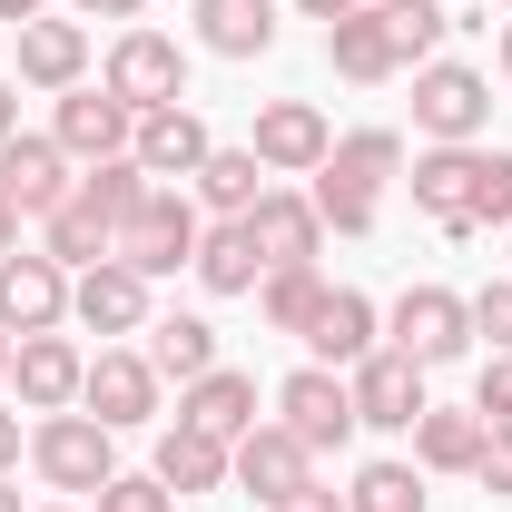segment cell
Instances as JSON below:
<instances>
[{"label": "cell", "mask_w": 512, "mask_h": 512, "mask_svg": "<svg viewBox=\"0 0 512 512\" xmlns=\"http://www.w3.org/2000/svg\"><path fill=\"white\" fill-rule=\"evenodd\" d=\"M394 168H404V138H394V128H355V138H335L325 168H316V217L335 227V237H365Z\"/></svg>", "instance_id": "6da1fadb"}, {"label": "cell", "mask_w": 512, "mask_h": 512, "mask_svg": "<svg viewBox=\"0 0 512 512\" xmlns=\"http://www.w3.org/2000/svg\"><path fill=\"white\" fill-rule=\"evenodd\" d=\"M30 463H40L50 493H99V483L119 473V434L69 404V414H40V424H30Z\"/></svg>", "instance_id": "7a4b0ae2"}, {"label": "cell", "mask_w": 512, "mask_h": 512, "mask_svg": "<svg viewBox=\"0 0 512 512\" xmlns=\"http://www.w3.org/2000/svg\"><path fill=\"white\" fill-rule=\"evenodd\" d=\"M384 345H394V355H414L424 375L453 365V355L473 345V296H453V286H404V296H394V316H384Z\"/></svg>", "instance_id": "3957f363"}, {"label": "cell", "mask_w": 512, "mask_h": 512, "mask_svg": "<svg viewBox=\"0 0 512 512\" xmlns=\"http://www.w3.org/2000/svg\"><path fill=\"white\" fill-rule=\"evenodd\" d=\"M483 119H493V79H483V69H463V60H424L414 69V128H424L434 148H473Z\"/></svg>", "instance_id": "277c9868"}, {"label": "cell", "mask_w": 512, "mask_h": 512, "mask_svg": "<svg viewBox=\"0 0 512 512\" xmlns=\"http://www.w3.org/2000/svg\"><path fill=\"white\" fill-rule=\"evenodd\" d=\"M197 237H207V227H197V197L188 188H158L119 227V247H109V256H119L128 276H178V266H197Z\"/></svg>", "instance_id": "5b68a950"}, {"label": "cell", "mask_w": 512, "mask_h": 512, "mask_svg": "<svg viewBox=\"0 0 512 512\" xmlns=\"http://www.w3.org/2000/svg\"><path fill=\"white\" fill-rule=\"evenodd\" d=\"M99 89H109V99H128V109L148 119V109L188 99V50H178L168 30H138V20H128L119 40H109V79H99Z\"/></svg>", "instance_id": "8992f818"}, {"label": "cell", "mask_w": 512, "mask_h": 512, "mask_svg": "<svg viewBox=\"0 0 512 512\" xmlns=\"http://www.w3.org/2000/svg\"><path fill=\"white\" fill-rule=\"evenodd\" d=\"M276 424H286L306 453H335L345 434H355V384L335 375V365H296V375L276 384Z\"/></svg>", "instance_id": "52a82bcc"}, {"label": "cell", "mask_w": 512, "mask_h": 512, "mask_svg": "<svg viewBox=\"0 0 512 512\" xmlns=\"http://www.w3.org/2000/svg\"><path fill=\"white\" fill-rule=\"evenodd\" d=\"M69 325V266L60 256H0V335H60Z\"/></svg>", "instance_id": "ba28073f"}, {"label": "cell", "mask_w": 512, "mask_h": 512, "mask_svg": "<svg viewBox=\"0 0 512 512\" xmlns=\"http://www.w3.org/2000/svg\"><path fill=\"white\" fill-rule=\"evenodd\" d=\"M79 414H99L109 434L148 424V414H158V365H148V355H128V345H99V355H89V375H79Z\"/></svg>", "instance_id": "9c48e42d"}, {"label": "cell", "mask_w": 512, "mask_h": 512, "mask_svg": "<svg viewBox=\"0 0 512 512\" xmlns=\"http://www.w3.org/2000/svg\"><path fill=\"white\" fill-rule=\"evenodd\" d=\"M256 168H266V178H316L325 168V148H335V128L316 119V109H306V99H266V109H256Z\"/></svg>", "instance_id": "30bf717a"}, {"label": "cell", "mask_w": 512, "mask_h": 512, "mask_svg": "<svg viewBox=\"0 0 512 512\" xmlns=\"http://www.w3.org/2000/svg\"><path fill=\"white\" fill-rule=\"evenodd\" d=\"M69 325H89V335H148V276H128L119 256L79 266L69 276Z\"/></svg>", "instance_id": "8fae6325"}, {"label": "cell", "mask_w": 512, "mask_h": 512, "mask_svg": "<svg viewBox=\"0 0 512 512\" xmlns=\"http://www.w3.org/2000/svg\"><path fill=\"white\" fill-rule=\"evenodd\" d=\"M227 483H237V493H256V503H276V493L316 483V453L296 444L286 424H247V434L227 444Z\"/></svg>", "instance_id": "7c38bea8"}, {"label": "cell", "mask_w": 512, "mask_h": 512, "mask_svg": "<svg viewBox=\"0 0 512 512\" xmlns=\"http://www.w3.org/2000/svg\"><path fill=\"white\" fill-rule=\"evenodd\" d=\"M345 384H355V424H375V434H414V414H424V365H414V355L375 345Z\"/></svg>", "instance_id": "4fadbf2b"}, {"label": "cell", "mask_w": 512, "mask_h": 512, "mask_svg": "<svg viewBox=\"0 0 512 512\" xmlns=\"http://www.w3.org/2000/svg\"><path fill=\"white\" fill-rule=\"evenodd\" d=\"M50 138H60L79 168H99V158H128L138 109H128V99H109V89H60V119H50Z\"/></svg>", "instance_id": "5bb4252c"}, {"label": "cell", "mask_w": 512, "mask_h": 512, "mask_svg": "<svg viewBox=\"0 0 512 512\" xmlns=\"http://www.w3.org/2000/svg\"><path fill=\"white\" fill-rule=\"evenodd\" d=\"M69 188H79V178H69V148H60V138H30V128H20V138H0V197H10L20 217L69 207Z\"/></svg>", "instance_id": "9a60e30c"}, {"label": "cell", "mask_w": 512, "mask_h": 512, "mask_svg": "<svg viewBox=\"0 0 512 512\" xmlns=\"http://www.w3.org/2000/svg\"><path fill=\"white\" fill-rule=\"evenodd\" d=\"M207 148H217V138H207V119H197L188 99H168V109H148V119H138V138H128V158H138V168H148L158 188H168V178L188 188L197 168H207Z\"/></svg>", "instance_id": "2e32d148"}, {"label": "cell", "mask_w": 512, "mask_h": 512, "mask_svg": "<svg viewBox=\"0 0 512 512\" xmlns=\"http://www.w3.org/2000/svg\"><path fill=\"white\" fill-rule=\"evenodd\" d=\"M79 375H89V355H79L69 335H20V345H10L20 414H69V404H79Z\"/></svg>", "instance_id": "e0dca14e"}, {"label": "cell", "mask_w": 512, "mask_h": 512, "mask_svg": "<svg viewBox=\"0 0 512 512\" xmlns=\"http://www.w3.org/2000/svg\"><path fill=\"white\" fill-rule=\"evenodd\" d=\"M247 237L266 266H316V237H325V217H316V197H296V188H266L247 207Z\"/></svg>", "instance_id": "ac0fdd59"}, {"label": "cell", "mask_w": 512, "mask_h": 512, "mask_svg": "<svg viewBox=\"0 0 512 512\" xmlns=\"http://www.w3.org/2000/svg\"><path fill=\"white\" fill-rule=\"evenodd\" d=\"M375 335H384V316L355 296V286H325V306H316V325H306V345H316V365H335V375H355L365 355H375Z\"/></svg>", "instance_id": "d6986e66"}, {"label": "cell", "mask_w": 512, "mask_h": 512, "mask_svg": "<svg viewBox=\"0 0 512 512\" xmlns=\"http://www.w3.org/2000/svg\"><path fill=\"white\" fill-rule=\"evenodd\" d=\"M178 424L217 434V444H237L247 424H266V414H256V375H237V365H207V375L178 394Z\"/></svg>", "instance_id": "ffe728a7"}, {"label": "cell", "mask_w": 512, "mask_h": 512, "mask_svg": "<svg viewBox=\"0 0 512 512\" xmlns=\"http://www.w3.org/2000/svg\"><path fill=\"white\" fill-rule=\"evenodd\" d=\"M473 178H483V148H424L414 158V207L463 237V207H473Z\"/></svg>", "instance_id": "44dd1931"}, {"label": "cell", "mask_w": 512, "mask_h": 512, "mask_svg": "<svg viewBox=\"0 0 512 512\" xmlns=\"http://www.w3.org/2000/svg\"><path fill=\"white\" fill-rule=\"evenodd\" d=\"M79 69H89V30L40 10V20L20 30V79H30V89H79Z\"/></svg>", "instance_id": "7402d4cb"}, {"label": "cell", "mask_w": 512, "mask_h": 512, "mask_svg": "<svg viewBox=\"0 0 512 512\" xmlns=\"http://www.w3.org/2000/svg\"><path fill=\"white\" fill-rule=\"evenodd\" d=\"M325 60H335V79H355V89H375V79H394V40H384V10H345V20H325Z\"/></svg>", "instance_id": "603a6c76"}, {"label": "cell", "mask_w": 512, "mask_h": 512, "mask_svg": "<svg viewBox=\"0 0 512 512\" xmlns=\"http://www.w3.org/2000/svg\"><path fill=\"white\" fill-rule=\"evenodd\" d=\"M414 463L424 473H473L483 463V414L473 404H424L414 414Z\"/></svg>", "instance_id": "cb8c5ba5"}, {"label": "cell", "mask_w": 512, "mask_h": 512, "mask_svg": "<svg viewBox=\"0 0 512 512\" xmlns=\"http://www.w3.org/2000/svg\"><path fill=\"white\" fill-rule=\"evenodd\" d=\"M197 50H217V60H266V50H276V10H266V0H197Z\"/></svg>", "instance_id": "d4e9b609"}, {"label": "cell", "mask_w": 512, "mask_h": 512, "mask_svg": "<svg viewBox=\"0 0 512 512\" xmlns=\"http://www.w3.org/2000/svg\"><path fill=\"white\" fill-rule=\"evenodd\" d=\"M256 276H266V256H256L247 217H217V227L197 237V286H207V296H256Z\"/></svg>", "instance_id": "484cf974"}, {"label": "cell", "mask_w": 512, "mask_h": 512, "mask_svg": "<svg viewBox=\"0 0 512 512\" xmlns=\"http://www.w3.org/2000/svg\"><path fill=\"white\" fill-rule=\"evenodd\" d=\"M148 473H158L168 493H217V483H227V444H217V434H197V424H168Z\"/></svg>", "instance_id": "4316f807"}, {"label": "cell", "mask_w": 512, "mask_h": 512, "mask_svg": "<svg viewBox=\"0 0 512 512\" xmlns=\"http://www.w3.org/2000/svg\"><path fill=\"white\" fill-rule=\"evenodd\" d=\"M197 207H217V217H247L256 197H266V168H256V148H207V168L188 178Z\"/></svg>", "instance_id": "83f0119b"}, {"label": "cell", "mask_w": 512, "mask_h": 512, "mask_svg": "<svg viewBox=\"0 0 512 512\" xmlns=\"http://www.w3.org/2000/svg\"><path fill=\"white\" fill-rule=\"evenodd\" d=\"M148 365H158V384L168 375L197 384L207 365H217V325L207 316H148Z\"/></svg>", "instance_id": "f1b7e54d"}, {"label": "cell", "mask_w": 512, "mask_h": 512, "mask_svg": "<svg viewBox=\"0 0 512 512\" xmlns=\"http://www.w3.org/2000/svg\"><path fill=\"white\" fill-rule=\"evenodd\" d=\"M316 306H325V276H316V266H266V276H256V316L276 325V335H306Z\"/></svg>", "instance_id": "f546056e"}, {"label": "cell", "mask_w": 512, "mask_h": 512, "mask_svg": "<svg viewBox=\"0 0 512 512\" xmlns=\"http://www.w3.org/2000/svg\"><path fill=\"white\" fill-rule=\"evenodd\" d=\"M40 227H50V247H40V256H60V266H99V256L119 247V227H109V217H99L79 188H69V207H50Z\"/></svg>", "instance_id": "4dcf8cb0"}, {"label": "cell", "mask_w": 512, "mask_h": 512, "mask_svg": "<svg viewBox=\"0 0 512 512\" xmlns=\"http://www.w3.org/2000/svg\"><path fill=\"white\" fill-rule=\"evenodd\" d=\"M375 10H384V40H394V60H404V69H424L434 50H444V30H453L444 0H375Z\"/></svg>", "instance_id": "1f68e13d"}, {"label": "cell", "mask_w": 512, "mask_h": 512, "mask_svg": "<svg viewBox=\"0 0 512 512\" xmlns=\"http://www.w3.org/2000/svg\"><path fill=\"white\" fill-rule=\"evenodd\" d=\"M79 197H89V207H99V217H109V227H128V217H138V207H148V197H158V178H148V168H138V158H99V168H89V178H79Z\"/></svg>", "instance_id": "d6a6232c"}, {"label": "cell", "mask_w": 512, "mask_h": 512, "mask_svg": "<svg viewBox=\"0 0 512 512\" xmlns=\"http://www.w3.org/2000/svg\"><path fill=\"white\" fill-rule=\"evenodd\" d=\"M434 493H424V463H365L355 473V493H345V512H424Z\"/></svg>", "instance_id": "836d02e7"}, {"label": "cell", "mask_w": 512, "mask_h": 512, "mask_svg": "<svg viewBox=\"0 0 512 512\" xmlns=\"http://www.w3.org/2000/svg\"><path fill=\"white\" fill-rule=\"evenodd\" d=\"M473 227H512V148H483V178H473V207H463V237Z\"/></svg>", "instance_id": "e575fe53"}, {"label": "cell", "mask_w": 512, "mask_h": 512, "mask_svg": "<svg viewBox=\"0 0 512 512\" xmlns=\"http://www.w3.org/2000/svg\"><path fill=\"white\" fill-rule=\"evenodd\" d=\"M168 503H178V493H168L158 473H109V483H99V512H168Z\"/></svg>", "instance_id": "d590c367"}, {"label": "cell", "mask_w": 512, "mask_h": 512, "mask_svg": "<svg viewBox=\"0 0 512 512\" xmlns=\"http://www.w3.org/2000/svg\"><path fill=\"white\" fill-rule=\"evenodd\" d=\"M473 335H493V355H512V276H493L473 296Z\"/></svg>", "instance_id": "8d00e7d4"}, {"label": "cell", "mask_w": 512, "mask_h": 512, "mask_svg": "<svg viewBox=\"0 0 512 512\" xmlns=\"http://www.w3.org/2000/svg\"><path fill=\"white\" fill-rule=\"evenodd\" d=\"M473 414H483V424H512V355H493V365L473 375Z\"/></svg>", "instance_id": "74e56055"}, {"label": "cell", "mask_w": 512, "mask_h": 512, "mask_svg": "<svg viewBox=\"0 0 512 512\" xmlns=\"http://www.w3.org/2000/svg\"><path fill=\"white\" fill-rule=\"evenodd\" d=\"M473 483L512 503V424H483V463H473Z\"/></svg>", "instance_id": "f35d334b"}, {"label": "cell", "mask_w": 512, "mask_h": 512, "mask_svg": "<svg viewBox=\"0 0 512 512\" xmlns=\"http://www.w3.org/2000/svg\"><path fill=\"white\" fill-rule=\"evenodd\" d=\"M266 512H345V493L335 483H296V493H276Z\"/></svg>", "instance_id": "ab89813d"}, {"label": "cell", "mask_w": 512, "mask_h": 512, "mask_svg": "<svg viewBox=\"0 0 512 512\" xmlns=\"http://www.w3.org/2000/svg\"><path fill=\"white\" fill-rule=\"evenodd\" d=\"M69 10H79V20H138L148 0H69Z\"/></svg>", "instance_id": "60d3db41"}, {"label": "cell", "mask_w": 512, "mask_h": 512, "mask_svg": "<svg viewBox=\"0 0 512 512\" xmlns=\"http://www.w3.org/2000/svg\"><path fill=\"white\" fill-rule=\"evenodd\" d=\"M10 463H20V414L0 404V473H10Z\"/></svg>", "instance_id": "b9f144b4"}, {"label": "cell", "mask_w": 512, "mask_h": 512, "mask_svg": "<svg viewBox=\"0 0 512 512\" xmlns=\"http://www.w3.org/2000/svg\"><path fill=\"white\" fill-rule=\"evenodd\" d=\"M40 10H50V0H0V20H10V30H30Z\"/></svg>", "instance_id": "7bdbcfd3"}, {"label": "cell", "mask_w": 512, "mask_h": 512, "mask_svg": "<svg viewBox=\"0 0 512 512\" xmlns=\"http://www.w3.org/2000/svg\"><path fill=\"white\" fill-rule=\"evenodd\" d=\"M306 20H345V10H365V0H296Z\"/></svg>", "instance_id": "ee69618b"}, {"label": "cell", "mask_w": 512, "mask_h": 512, "mask_svg": "<svg viewBox=\"0 0 512 512\" xmlns=\"http://www.w3.org/2000/svg\"><path fill=\"white\" fill-rule=\"evenodd\" d=\"M0 138H20V89L0 79Z\"/></svg>", "instance_id": "f6af8a7d"}, {"label": "cell", "mask_w": 512, "mask_h": 512, "mask_svg": "<svg viewBox=\"0 0 512 512\" xmlns=\"http://www.w3.org/2000/svg\"><path fill=\"white\" fill-rule=\"evenodd\" d=\"M20 247V207H10V197H0V256Z\"/></svg>", "instance_id": "bcb514c9"}, {"label": "cell", "mask_w": 512, "mask_h": 512, "mask_svg": "<svg viewBox=\"0 0 512 512\" xmlns=\"http://www.w3.org/2000/svg\"><path fill=\"white\" fill-rule=\"evenodd\" d=\"M0 384H10V335H0Z\"/></svg>", "instance_id": "7dc6e473"}, {"label": "cell", "mask_w": 512, "mask_h": 512, "mask_svg": "<svg viewBox=\"0 0 512 512\" xmlns=\"http://www.w3.org/2000/svg\"><path fill=\"white\" fill-rule=\"evenodd\" d=\"M0 512H20V493H10V483H0Z\"/></svg>", "instance_id": "c3c4849f"}, {"label": "cell", "mask_w": 512, "mask_h": 512, "mask_svg": "<svg viewBox=\"0 0 512 512\" xmlns=\"http://www.w3.org/2000/svg\"><path fill=\"white\" fill-rule=\"evenodd\" d=\"M503 69H512V20H503Z\"/></svg>", "instance_id": "681fc988"}, {"label": "cell", "mask_w": 512, "mask_h": 512, "mask_svg": "<svg viewBox=\"0 0 512 512\" xmlns=\"http://www.w3.org/2000/svg\"><path fill=\"white\" fill-rule=\"evenodd\" d=\"M50 512H69V503H50Z\"/></svg>", "instance_id": "f907efd6"}, {"label": "cell", "mask_w": 512, "mask_h": 512, "mask_svg": "<svg viewBox=\"0 0 512 512\" xmlns=\"http://www.w3.org/2000/svg\"><path fill=\"white\" fill-rule=\"evenodd\" d=\"M503 10H512V0H503Z\"/></svg>", "instance_id": "816d5d0a"}]
</instances>
